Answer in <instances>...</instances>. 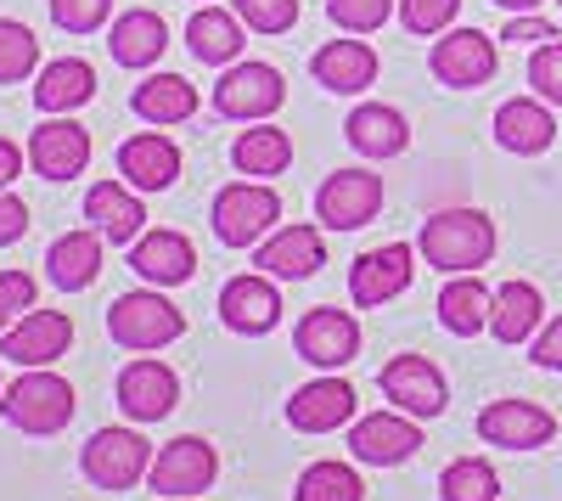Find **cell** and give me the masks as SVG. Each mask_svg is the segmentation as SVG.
Here are the masks:
<instances>
[{"mask_svg": "<svg viewBox=\"0 0 562 501\" xmlns=\"http://www.w3.org/2000/svg\"><path fill=\"white\" fill-rule=\"evenodd\" d=\"M180 400V378L164 367V360H130L119 372V405L130 423H158L175 412Z\"/></svg>", "mask_w": 562, "mask_h": 501, "instance_id": "cell-21", "label": "cell"}, {"mask_svg": "<svg viewBox=\"0 0 562 501\" xmlns=\"http://www.w3.org/2000/svg\"><path fill=\"white\" fill-rule=\"evenodd\" d=\"M495 142L518 158H540L551 142H557V119H551V102L540 97H512L495 108Z\"/></svg>", "mask_w": 562, "mask_h": 501, "instance_id": "cell-25", "label": "cell"}, {"mask_svg": "<svg viewBox=\"0 0 562 501\" xmlns=\"http://www.w3.org/2000/svg\"><path fill=\"white\" fill-rule=\"evenodd\" d=\"M108 333L119 349H164L186 333V315L164 299V288H135L108 304Z\"/></svg>", "mask_w": 562, "mask_h": 501, "instance_id": "cell-3", "label": "cell"}, {"mask_svg": "<svg viewBox=\"0 0 562 501\" xmlns=\"http://www.w3.org/2000/svg\"><path fill=\"white\" fill-rule=\"evenodd\" d=\"M293 344H299V355L310 360V367H321V372H338V367H349V360L360 355V322H355L349 310L315 304V310L304 315V322H299Z\"/></svg>", "mask_w": 562, "mask_h": 501, "instance_id": "cell-12", "label": "cell"}, {"mask_svg": "<svg viewBox=\"0 0 562 501\" xmlns=\"http://www.w3.org/2000/svg\"><path fill=\"white\" fill-rule=\"evenodd\" d=\"M237 12L254 34H288L299 23V0H237Z\"/></svg>", "mask_w": 562, "mask_h": 501, "instance_id": "cell-39", "label": "cell"}, {"mask_svg": "<svg viewBox=\"0 0 562 501\" xmlns=\"http://www.w3.org/2000/svg\"><path fill=\"white\" fill-rule=\"evenodd\" d=\"M34 310V277L29 270H0V333L18 327Z\"/></svg>", "mask_w": 562, "mask_h": 501, "instance_id": "cell-43", "label": "cell"}, {"mask_svg": "<svg viewBox=\"0 0 562 501\" xmlns=\"http://www.w3.org/2000/svg\"><path fill=\"white\" fill-rule=\"evenodd\" d=\"M495 7H506V12H535L540 0H495Z\"/></svg>", "mask_w": 562, "mask_h": 501, "instance_id": "cell-48", "label": "cell"}, {"mask_svg": "<svg viewBox=\"0 0 562 501\" xmlns=\"http://www.w3.org/2000/svg\"><path fill=\"white\" fill-rule=\"evenodd\" d=\"M40 68V40L29 23L0 18V85H23Z\"/></svg>", "mask_w": 562, "mask_h": 501, "instance_id": "cell-37", "label": "cell"}, {"mask_svg": "<svg viewBox=\"0 0 562 501\" xmlns=\"http://www.w3.org/2000/svg\"><path fill=\"white\" fill-rule=\"evenodd\" d=\"M0 394H7V383H0Z\"/></svg>", "mask_w": 562, "mask_h": 501, "instance_id": "cell-50", "label": "cell"}, {"mask_svg": "<svg viewBox=\"0 0 562 501\" xmlns=\"http://www.w3.org/2000/svg\"><path fill=\"white\" fill-rule=\"evenodd\" d=\"M378 383H383V394L394 400V412H411V417H439L445 405H450L445 372L434 367L428 355H394Z\"/></svg>", "mask_w": 562, "mask_h": 501, "instance_id": "cell-14", "label": "cell"}, {"mask_svg": "<svg viewBox=\"0 0 562 501\" xmlns=\"http://www.w3.org/2000/svg\"><path fill=\"white\" fill-rule=\"evenodd\" d=\"M90 97H97V68H90L85 57H57L34 79V108L40 113H74Z\"/></svg>", "mask_w": 562, "mask_h": 501, "instance_id": "cell-31", "label": "cell"}, {"mask_svg": "<svg viewBox=\"0 0 562 501\" xmlns=\"http://www.w3.org/2000/svg\"><path fill=\"white\" fill-rule=\"evenodd\" d=\"M501 40H512V45H546V40H562L546 18H535V12H512V23L501 29Z\"/></svg>", "mask_w": 562, "mask_h": 501, "instance_id": "cell-44", "label": "cell"}, {"mask_svg": "<svg viewBox=\"0 0 562 501\" xmlns=\"http://www.w3.org/2000/svg\"><path fill=\"white\" fill-rule=\"evenodd\" d=\"M169 501H192V496H169Z\"/></svg>", "mask_w": 562, "mask_h": 501, "instance_id": "cell-49", "label": "cell"}, {"mask_svg": "<svg viewBox=\"0 0 562 501\" xmlns=\"http://www.w3.org/2000/svg\"><path fill=\"white\" fill-rule=\"evenodd\" d=\"M130 270L147 288H180V282H192V270H198V248L180 232H140L130 243Z\"/></svg>", "mask_w": 562, "mask_h": 501, "instance_id": "cell-20", "label": "cell"}, {"mask_svg": "<svg viewBox=\"0 0 562 501\" xmlns=\"http://www.w3.org/2000/svg\"><path fill=\"white\" fill-rule=\"evenodd\" d=\"M18 175H23V147H18V142H7V135H0V192H7Z\"/></svg>", "mask_w": 562, "mask_h": 501, "instance_id": "cell-47", "label": "cell"}, {"mask_svg": "<svg viewBox=\"0 0 562 501\" xmlns=\"http://www.w3.org/2000/svg\"><path fill=\"white\" fill-rule=\"evenodd\" d=\"M456 12H461V0H400V23L411 29V34H445L450 23H456Z\"/></svg>", "mask_w": 562, "mask_h": 501, "instance_id": "cell-41", "label": "cell"}, {"mask_svg": "<svg viewBox=\"0 0 562 501\" xmlns=\"http://www.w3.org/2000/svg\"><path fill=\"white\" fill-rule=\"evenodd\" d=\"M540 322H546V299H540V288L535 282H501L495 288V310H490V333H495V344H529L535 333H540Z\"/></svg>", "mask_w": 562, "mask_h": 501, "instance_id": "cell-30", "label": "cell"}, {"mask_svg": "<svg viewBox=\"0 0 562 501\" xmlns=\"http://www.w3.org/2000/svg\"><path fill=\"white\" fill-rule=\"evenodd\" d=\"M130 108H135V119H147V124H186L198 113V85L180 79V74H153V79L135 85Z\"/></svg>", "mask_w": 562, "mask_h": 501, "instance_id": "cell-33", "label": "cell"}, {"mask_svg": "<svg viewBox=\"0 0 562 501\" xmlns=\"http://www.w3.org/2000/svg\"><path fill=\"white\" fill-rule=\"evenodd\" d=\"M293 501H366V485L349 463H310L293 485Z\"/></svg>", "mask_w": 562, "mask_h": 501, "instance_id": "cell-35", "label": "cell"}, {"mask_svg": "<svg viewBox=\"0 0 562 501\" xmlns=\"http://www.w3.org/2000/svg\"><path fill=\"white\" fill-rule=\"evenodd\" d=\"M108 52H113L119 68H153L169 52V23L158 12H147V7H130L108 29Z\"/></svg>", "mask_w": 562, "mask_h": 501, "instance_id": "cell-26", "label": "cell"}, {"mask_svg": "<svg viewBox=\"0 0 562 501\" xmlns=\"http://www.w3.org/2000/svg\"><path fill=\"white\" fill-rule=\"evenodd\" d=\"M0 412H7L18 434H63L74 423V383L57 378L52 367H29L0 394Z\"/></svg>", "mask_w": 562, "mask_h": 501, "instance_id": "cell-2", "label": "cell"}, {"mask_svg": "<svg viewBox=\"0 0 562 501\" xmlns=\"http://www.w3.org/2000/svg\"><path fill=\"white\" fill-rule=\"evenodd\" d=\"M119 175L130 180L135 192H169L180 180V147L158 130H140L119 147Z\"/></svg>", "mask_w": 562, "mask_h": 501, "instance_id": "cell-23", "label": "cell"}, {"mask_svg": "<svg viewBox=\"0 0 562 501\" xmlns=\"http://www.w3.org/2000/svg\"><path fill=\"white\" fill-rule=\"evenodd\" d=\"M68 344H74V322L63 310H29L18 327H7L0 355H7L18 372H29V367H52V360H63Z\"/></svg>", "mask_w": 562, "mask_h": 501, "instance_id": "cell-18", "label": "cell"}, {"mask_svg": "<svg viewBox=\"0 0 562 501\" xmlns=\"http://www.w3.org/2000/svg\"><path fill=\"white\" fill-rule=\"evenodd\" d=\"M529 85H535L540 102L562 108V40L535 45V57H529Z\"/></svg>", "mask_w": 562, "mask_h": 501, "instance_id": "cell-40", "label": "cell"}, {"mask_svg": "<svg viewBox=\"0 0 562 501\" xmlns=\"http://www.w3.org/2000/svg\"><path fill=\"white\" fill-rule=\"evenodd\" d=\"M557 7H562V0H557Z\"/></svg>", "mask_w": 562, "mask_h": 501, "instance_id": "cell-51", "label": "cell"}, {"mask_svg": "<svg viewBox=\"0 0 562 501\" xmlns=\"http://www.w3.org/2000/svg\"><path fill=\"white\" fill-rule=\"evenodd\" d=\"M243 18L237 12H220L203 0V12H192V23H186V45H192V57L209 63V68H231L243 63Z\"/></svg>", "mask_w": 562, "mask_h": 501, "instance_id": "cell-29", "label": "cell"}, {"mask_svg": "<svg viewBox=\"0 0 562 501\" xmlns=\"http://www.w3.org/2000/svg\"><path fill=\"white\" fill-rule=\"evenodd\" d=\"M326 18L344 34H378L394 18V0H326Z\"/></svg>", "mask_w": 562, "mask_h": 501, "instance_id": "cell-38", "label": "cell"}, {"mask_svg": "<svg viewBox=\"0 0 562 501\" xmlns=\"http://www.w3.org/2000/svg\"><path fill=\"white\" fill-rule=\"evenodd\" d=\"M209 220H214V237L225 248H259L281 220V198H276V187H265V180H237V187H225L214 198Z\"/></svg>", "mask_w": 562, "mask_h": 501, "instance_id": "cell-4", "label": "cell"}, {"mask_svg": "<svg viewBox=\"0 0 562 501\" xmlns=\"http://www.w3.org/2000/svg\"><path fill=\"white\" fill-rule=\"evenodd\" d=\"M79 468L97 490H135L153 474V445L135 428H97L90 445H85V457H79Z\"/></svg>", "mask_w": 562, "mask_h": 501, "instance_id": "cell-6", "label": "cell"}, {"mask_svg": "<svg viewBox=\"0 0 562 501\" xmlns=\"http://www.w3.org/2000/svg\"><path fill=\"white\" fill-rule=\"evenodd\" d=\"M383 209V175L371 169H333L315 192V220L326 232H360Z\"/></svg>", "mask_w": 562, "mask_h": 501, "instance_id": "cell-7", "label": "cell"}, {"mask_svg": "<svg viewBox=\"0 0 562 501\" xmlns=\"http://www.w3.org/2000/svg\"><path fill=\"white\" fill-rule=\"evenodd\" d=\"M214 474H220V450L203 434H180V439H169L153 457L147 485L158 496H203L214 485Z\"/></svg>", "mask_w": 562, "mask_h": 501, "instance_id": "cell-10", "label": "cell"}, {"mask_svg": "<svg viewBox=\"0 0 562 501\" xmlns=\"http://www.w3.org/2000/svg\"><path fill=\"white\" fill-rule=\"evenodd\" d=\"M428 68H434V79L450 85V90H479V85L495 79L501 52H495V40H490L484 29H445V34L434 40V52H428Z\"/></svg>", "mask_w": 562, "mask_h": 501, "instance_id": "cell-8", "label": "cell"}, {"mask_svg": "<svg viewBox=\"0 0 562 501\" xmlns=\"http://www.w3.org/2000/svg\"><path fill=\"white\" fill-rule=\"evenodd\" d=\"M102 232L90 225V232H68L52 243V254H45V277H52L63 293H85L90 282L102 277Z\"/></svg>", "mask_w": 562, "mask_h": 501, "instance_id": "cell-28", "label": "cell"}, {"mask_svg": "<svg viewBox=\"0 0 562 501\" xmlns=\"http://www.w3.org/2000/svg\"><path fill=\"white\" fill-rule=\"evenodd\" d=\"M490 310H495V293L467 270V277H450L439 288V327L456 333V338H479L490 333Z\"/></svg>", "mask_w": 562, "mask_h": 501, "instance_id": "cell-32", "label": "cell"}, {"mask_svg": "<svg viewBox=\"0 0 562 501\" xmlns=\"http://www.w3.org/2000/svg\"><path fill=\"white\" fill-rule=\"evenodd\" d=\"M529 360H535V367H546V372H562V315H557V322H546V327L535 333Z\"/></svg>", "mask_w": 562, "mask_h": 501, "instance_id": "cell-45", "label": "cell"}, {"mask_svg": "<svg viewBox=\"0 0 562 501\" xmlns=\"http://www.w3.org/2000/svg\"><path fill=\"white\" fill-rule=\"evenodd\" d=\"M411 259H416V254H411L405 243L366 248V254L349 265V299H355L360 310H378V304L400 299V293L411 288V277H416V265H411Z\"/></svg>", "mask_w": 562, "mask_h": 501, "instance_id": "cell-15", "label": "cell"}, {"mask_svg": "<svg viewBox=\"0 0 562 501\" xmlns=\"http://www.w3.org/2000/svg\"><path fill=\"white\" fill-rule=\"evenodd\" d=\"M315 85H326L333 97H360L366 85H378V52L366 40H326L310 57Z\"/></svg>", "mask_w": 562, "mask_h": 501, "instance_id": "cell-24", "label": "cell"}, {"mask_svg": "<svg viewBox=\"0 0 562 501\" xmlns=\"http://www.w3.org/2000/svg\"><path fill=\"white\" fill-rule=\"evenodd\" d=\"M479 439L501 450H540L557 439V417L535 400H490L479 412Z\"/></svg>", "mask_w": 562, "mask_h": 501, "instance_id": "cell-13", "label": "cell"}, {"mask_svg": "<svg viewBox=\"0 0 562 501\" xmlns=\"http://www.w3.org/2000/svg\"><path fill=\"white\" fill-rule=\"evenodd\" d=\"M254 265L276 282H304L326 265V243H321V225H276V232L254 248Z\"/></svg>", "mask_w": 562, "mask_h": 501, "instance_id": "cell-17", "label": "cell"}, {"mask_svg": "<svg viewBox=\"0 0 562 501\" xmlns=\"http://www.w3.org/2000/svg\"><path fill=\"white\" fill-rule=\"evenodd\" d=\"M344 135H349V147H355L360 158H400V153L411 147V124H405V113L389 108V102H360V108L349 113Z\"/></svg>", "mask_w": 562, "mask_h": 501, "instance_id": "cell-27", "label": "cell"}, {"mask_svg": "<svg viewBox=\"0 0 562 501\" xmlns=\"http://www.w3.org/2000/svg\"><path fill=\"white\" fill-rule=\"evenodd\" d=\"M113 12V0H52V23L68 34H97Z\"/></svg>", "mask_w": 562, "mask_h": 501, "instance_id": "cell-42", "label": "cell"}, {"mask_svg": "<svg viewBox=\"0 0 562 501\" xmlns=\"http://www.w3.org/2000/svg\"><path fill=\"white\" fill-rule=\"evenodd\" d=\"M416 445H422V417L411 412H371L349 423V450L366 468H400L416 457Z\"/></svg>", "mask_w": 562, "mask_h": 501, "instance_id": "cell-9", "label": "cell"}, {"mask_svg": "<svg viewBox=\"0 0 562 501\" xmlns=\"http://www.w3.org/2000/svg\"><path fill=\"white\" fill-rule=\"evenodd\" d=\"M439 496L445 501H501V474L484 457H461L439 474Z\"/></svg>", "mask_w": 562, "mask_h": 501, "instance_id": "cell-36", "label": "cell"}, {"mask_svg": "<svg viewBox=\"0 0 562 501\" xmlns=\"http://www.w3.org/2000/svg\"><path fill=\"white\" fill-rule=\"evenodd\" d=\"M85 220L97 225L113 248H124L147 232V203H140V192L130 180H102V187L85 192Z\"/></svg>", "mask_w": 562, "mask_h": 501, "instance_id": "cell-22", "label": "cell"}, {"mask_svg": "<svg viewBox=\"0 0 562 501\" xmlns=\"http://www.w3.org/2000/svg\"><path fill=\"white\" fill-rule=\"evenodd\" d=\"M422 259L445 277H467V270L490 265L495 254V220L479 209H439L422 220V237H416Z\"/></svg>", "mask_w": 562, "mask_h": 501, "instance_id": "cell-1", "label": "cell"}, {"mask_svg": "<svg viewBox=\"0 0 562 501\" xmlns=\"http://www.w3.org/2000/svg\"><path fill=\"white\" fill-rule=\"evenodd\" d=\"M23 232H29V203L12 198V192H0V248L23 243Z\"/></svg>", "mask_w": 562, "mask_h": 501, "instance_id": "cell-46", "label": "cell"}, {"mask_svg": "<svg viewBox=\"0 0 562 501\" xmlns=\"http://www.w3.org/2000/svg\"><path fill=\"white\" fill-rule=\"evenodd\" d=\"M220 322L243 338H265L276 322H281V293H276V277L265 270H248V277H231L220 288Z\"/></svg>", "mask_w": 562, "mask_h": 501, "instance_id": "cell-16", "label": "cell"}, {"mask_svg": "<svg viewBox=\"0 0 562 501\" xmlns=\"http://www.w3.org/2000/svg\"><path fill=\"white\" fill-rule=\"evenodd\" d=\"M281 102H288V85H281V68L270 63H231L214 85V113L237 119V124H265Z\"/></svg>", "mask_w": 562, "mask_h": 501, "instance_id": "cell-5", "label": "cell"}, {"mask_svg": "<svg viewBox=\"0 0 562 501\" xmlns=\"http://www.w3.org/2000/svg\"><path fill=\"white\" fill-rule=\"evenodd\" d=\"M355 412H360V394H355V383H344L338 372L293 389V400H288V423H293L299 434H333V428L355 423Z\"/></svg>", "mask_w": 562, "mask_h": 501, "instance_id": "cell-19", "label": "cell"}, {"mask_svg": "<svg viewBox=\"0 0 562 501\" xmlns=\"http://www.w3.org/2000/svg\"><path fill=\"white\" fill-rule=\"evenodd\" d=\"M90 164V130L74 124V113H52L29 130V169L45 180H74Z\"/></svg>", "mask_w": 562, "mask_h": 501, "instance_id": "cell-11", "label": "cell"}, {"mask_svg": "<svg viewBox=\"0 0 562 501\" xmlns=\"http://www.w3.org/2000/svg\"><path fill=\"white\" fill-rule=\"evenodd\" d=\"M231 164H237L243 175H254V180H270V175H281L293 164V135L265 119V124L243 130L237 142H231Z\"/></svg>", "mask_w": 562, "mask_h": 501, "instance_id": "cell-34", "label": "cell"}]
</instances>
